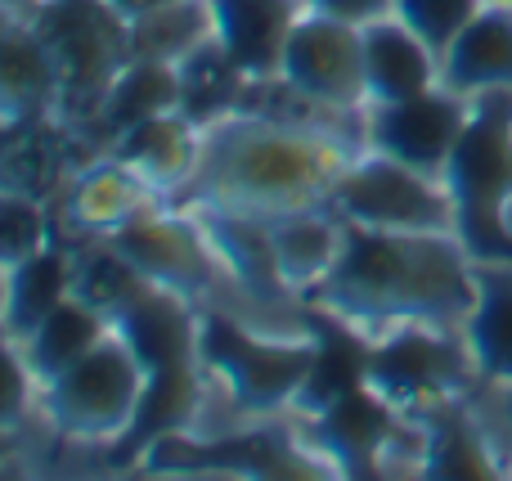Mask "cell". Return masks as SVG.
<instances>
[{"label": "cell", "instance_id": "cell-26", "mask_svg": "<svg viewBox=\"0 0 512 481\" xmlns=\"http://www.w3.org/2000/svg\"><path fill=\"white\" fill-rule=\"evenodd\" d=\"M54 243V212L45 198L0 189V279L18 270L27 257Z\"/></svg>", "mask_w": 512, "mask_h": 481}, {"label": "cell", "instance_id": "cell-33", "mask_svg": "<svg viewBox=\"0 0 512 481\" xmlns=\"http://www.w3.org/2000/svg\"><path fill=\"white\" fill-rule=\"evenodd\" d=\"M32 5H36V9H41V5H54V0H32Z\"/></svg>", "mask_w": 512, "mask_h": 481}, {"label": "cell", "instance_id": "cell-23", "mask_svg": "<svg viewBox=\"0 0 512 481\" xmlns=\"http://www.w3.org/2000/svg\"><path fill=\"white\" fill-rule=\"evenodd\" d=\"M180 72V113L198 126L221 122L225 113L243 108V95L252 90V81L239 72V63L216 45V36L207 45H198L189 59L176 63Z\"/></svg>", "mask_w": 512, "mask_h": 481}, {"label": "cell", "instance_id": "cell-5", "mask_svg": "<svg viewBox=\"0 0 512 481\" xmlns=\"http://www.w3.org/2000/svg\"><path fill=\"white\" fill-rule=\"evenodd\" d=\"M36 32L50 45V59L59 68L54 117L95 126L108 81L131 59L126 18L108 0H54L36 9Z\"/></svg>", "mask_w": 512, "mask_h": 481}, {"label": "cell", "instance_id": "cell-8", "mask_svg": "<svg viewBox=\"0 0 512 481\" xmlns=\"http://www.w3.org/2000/svg\"><path fill=\"white\" fill-rule=\"evenodd\" d=\"M279 81L324 113L360 117V108L369 104L360 27L306 5V14L297 18L288 45H283Z\"/></svg>", "mask_w": 512, "mask_h": 481}, {"label": "cell", "instance_id": "cell-32", "mask_svg": "<svg viewBox=\"0 0 512 481\" xmlns=\"http://www.w3.org/2000/svg\"><path fill=\"white\" fill-rule=\"evenodd\" d=\"M499 392H504V423L512 428V383H508V387H499Z\"/></svg>", "mask_w": 512, "mask_h": 481}, {"label": "cell", "instance_id": "cell-29", "mask_svg": "<svg viewBox=\"0 0 512 481\" xmlns=\"http://www.w3.org/2000/svg\"><path fill=\"white\" fill-rule=\"evenodd\" d=\"M306 5L319 9V14L342 18V23L364 27V23H373V18L391 14V5H396V0H306Z\"/></svg>", "mask_w": 512, "mask_h": 481}, {"label": "cell", "instance_id": "cell-10", "mask_svg": "<svg viewBox=\"0 0 512 481\" xmlns=\"http://www.w3.org/2000/svg\"><path fill=\"white\" fill-rule=\"evenodd\" d=\"M472 99L454 95L445 86H432L423 95L391 99V104H364L360 108V140L364 149L387 153V158L418 167L427 176H441L468 126Z\"/></svg>", "mask_w": 512, "mask_h": 481}, {"label": "cell", "instance_id": "cell-4", "mask_svg": "<svg viewBox=\"0 0 512 481\" xmlns=\"http://www.w3.org/2000/svg\"><path fill=\"white\" fill-rule=\"evenodd\" d=\"M459 212V239L472 261H512L504 207L512 198V90L472 99L468 126L441 171Z\"/></svg>", "mask_w": 512, "mask_h": 481}, {"label": "cell", "instance_id": "cell-19", "mask_svg": "<svg viewBox=\"0 0 512 481\" xmlns=\"http://www.w3.org/2000/svg\"><path fill=\"white\" fill-rule=\"evenodd\" d=\"M54 99H59V68L36 32V18H23L0 41V117L9 122V117L54 113Z\"/></svg>", "mask_w": 512, "mask_h": 481}, {"label": "cell", "instance_id": "cell-18", "mask_svg": "<svg viewBox=\"0 0 512 481\" xmlns=\"http://www.w3.org/2000/svg\"><path fill=\"white\" fill-rule=\"evenodd\" d=\"M63 158V122L54 113L9 117L0 122V189H18L32 198H59L68 180Z\"/></svg>", "mask_w": 512, "mask_h": 481}, {"label": "cell", "instance_id": "cell-16", "mask_svg": "<svg viewBox=\"0 0 512 481\" xmlns=\"http://www.w3.org/2000/svg\"><path fill=\"white\" fill-rule=\"evenodd\" d=\"M459 338L481 383H512V261H472V306Z\"/></svg>", "mask_w": 512, "mask_h": 481}, {"label": "cell", "instance_id": "cell-28", "mask_svg": "<svg viewBox=\"0 0 512 481\" xmlns=\"http://www.w3.org/2000/svg\"><path fill=\"white\" fill-rule=\"evenodd\" d=\"M481 5H486V0H396L391 14H396L405 27H414L436 54H445L454 36L477 18Z\"/></svg>", "mask_w": 512, "mask_h": 481}, {"label": "cell", "instance_id": "cell-2", "mask_svg": "<svg viewBox=\"0 0 512 481\" xmlns=\"http://www.w3.org/2000/svg\"><path fill=\"white\" fill-rule=\"evenodd\" d=\"M360 342L396 324L459 329L472 306V252L459 234H391L346 225L333 279L310 297Z\"/></svg>", "mask_w": 512, "mask_h": 481}, {"label": "cell", "instance_id": "cell-25", "mask_svg": "<svg viewBox=\"0 0 512 481\" xmlns=\"http://www.w3.org/2000/svg\"><path fill=\"white\" fill-rule=\"evenodd\" d=\"M423 477L445 481H490L499 477L495 450H490L486 432L463 414H441L423 428V459H418Z\"/></svg>", "mask_w": 512, "mask_h": 481}, {"label": "cell", "instance_id": "cell-27", "mask_svg": "<svg viewBox=\"0 0 512 481\" xmlns=\"http://www.w3.org/2000/svg\"><path fill=\"white\" fill-rule=\"evenodd\" d=\"M32 419H41V383L27 365L23 342L0 324V432L23 437Z\"/></svg>", "mask_w": 512, "mask_h": 481}, {"label": "cell", "instance_id": "cell-30", "mask_svg": "<svg viewBox=\"0 0 512 481\" xmlns=\"http://www.w3.org/2000/svg\"><path fill=\"white\" fill-rule=\"evenodd\" d=\"M108 5H113L122 18H140V14H153V9H162V5H176V0H108Z\"/></svg>", "mask_w": 512, "mask_h": 481}, {"label": "cell", "instance_id": "cell-15", "mask_svg": "<svg viewBox=\"0 0 512 481\" xmlns=\"http://www.w3.org/2000/svg\"><path fill=\"white\" fill-rule=\"evenodd\" d=\"M364 45V86H369V104H391V99H409L423 90L441 86V54L405 27L396 14H382L360 27Z\"/></svg>", "mask_w": 512, "mask_h": 481}, {"label": "cell", "instance_id": "cell-20", "mask_svg": "<svg viewBox=\"0 0 512 481\" xmlns=\"http://www.w3.org/2000/svg\"><path fill=\"white\" fill-rule=\"evenodd\" d=\"M72 266H77V252L50 243L0 279V324L18 342L72 293Z\"/></svg>", "mask_w": 512, "mask_h": 481}, {"label": "cell", "instance_id": "cell-3", "mask_svg": "<svg viewBox=\"0 0 512 481\" xmlns=\"http://www.w3.org/2000/svg\"><path fill=\"white\" fill-rule=\"evenodd\" d=\"M153 396V369L113 324L81 360L41 387V423L72 446H113L131 437Z\"/></svg>", "mask_w": 512, "mask_h": 481}, {"label": "cell", "instance_id": "cell-22", "mask_svg": "<svg viewBox=\"0 0 512 481\" xmlns=\"http://www.w3.org/2000/svg\"><path fill=\"white\" fill-rule=\"evenodd\" d=\"M162 113H180V72H176V63L126 59L122 68H117V77L108 81L95 126L113 140V135L126 131V126L149 122V117H162Z\"/></svg>", "mask_w": 512, "mask_h": 481}, {"label": "cell", "instance_id": "cell-21", "mask_svg": "<svg viewBox=\"0 0 512 481\" xmlns=\"http://www.w3.org/2000/svg\"><path fill=\"white\" fill-rule=\"evenodd\" d=\"M113 333V320H108L99 306H90L86 297L68 293L32 333L23 338V351H27V365H32L36 383H50L59 378L72 360H81L99 338Z\"/></svg>", "mask_w": 512, "mask_h": 481}, {"label": "cell", "instance_id": "cell-9", "mask_svg": "<svg viewBox=\"0 0 512 481\" xmlns=\"http://www.w3.org/2000/svg\"><path fill=\"white\" fill-rule=\"evenodd\" d=\"M117 252L144 275V284L167 288L185 302H207L221 279V261L212 252L203 221L180 203H162L135 216L117 234H108Z\"/></svg>", "mask_w": 512, "mask_h": 481}, {"label": "cell", "instance_id": "cell-13", "mask_svg": "<svg viewBox=\"0 0 512 481\" xmlns=\"http://www.w3.org/2000/svg\"><path fill=\"white\" fill-rule=\"evenodd\" d=\"M265 234H270L274 279L288 297H315L333 279L346 248V221L328 203L279 216L265 225Z\"/></svg>", "mask_w": 512, "mask_h": 481}, {"label": "cell", "instance_id": "cell-12", "mask_svg": "<svg viewBox=\"0 0 512 481\" xmlns=\"http://www.w3.org/2000/svg\"><path fill=\"white\" fill-rule=\"evenodd\" d=\"M104 153L131 167L158 198L180 203L198 176V162H203V126L189 122L185 113H162L117 131L104 144Z\"/></svg>", "mask_w": 512, "mask_h": 481}, {"label": "cell", "instance_id": "cell-6", "mask_svg": "<svg viewBox=\"0 0 512 481\" xmlns=\"http://www.w3.org/2000/svg\"><path fill=\"white\" fill-rule=\"evenodd\" d=\"M328 207L346 225H364V230L459 234V212L441 176H427L373 149H360L346 162L342 180L328 194Z\"/></svg>", "mask_w": 512, "mask_h": 481}, {"label": "cell", "instance_id": "cell-14", "mask_svg": "<svg viewBox=\"0 0 512 481\" xmlns=\"http://www.w3.org/2000/svg\"><path fill=\"white\" fill-rule=\"evenodd\" d=\"M212 5V36L248 81H274L306 0H207Z\"/></svg>", "mask_w": 512, "mask_h": 481}, {"label": "cell", "instance_id": "cell-7", "mask_svg": "<svg viewBox=\"0 0 512 481\" xmlns=\"http://www.w3.org/2000/svg\"><path fill=\"white\" fill-rule=\"evenodd\" d=\"M468 378H477V369L459 329L396 324L364 342V387L378 392L400 419L445 410Z\"/></svg>", "mask_w": 512, "mask_h": 481}, {"label": "cell", "instance_id": "cell-34", "mask_svg": "<svg viewBox=\"0 0 512 481\" xmlns=\"http://www.w3.org/2000/svg\"><path fill=\"white\" fill-rule=\"evenodd\" d=\"M486 5H512V0H486Z\"/></svg>", "mask_w": 512, "mask_h": 481}, {"label": "cell", "instance_id": "cell-31", "mask_svg": "<svg viewBox=\"0 0 512 481\" xmlns=\"http://www.w3.org/2000/svg\"><path fill=\"white\" fill-rule=\"evenodd\" d=\"M18 450H23V437H14V432H0V468L14 464Z\"/></svg>", "mask_w": 512, "mask_h": 481}, {"label": "cell", "instance_id": "cell-17", "mask_svg": "<svg viewBox=\"0 0 512 481\" xmlns=\"http://www.w3.org/2000/svg\"><path fill=\"white\" fill-rule=\"evenodd\" d=\"M441 86L463 99L512 90V5H481L441 54Z\"/></svg>", "mask_w": 512, "mask_h": 481}, {"label": "cell", "instance_id": "cell-1", "mask_svg": "<svg viewBox=\"0 0 512 481\" xmlns=\"http://www.w3.org/2000/svg\"><path fill=\"white\" fill-rule=\"evenodd\" d=\"M360 149L364 140L351 135V126L234 108L203 126V162L180 203L270 225L279 216L324 207Z\"/></svg>", "mask_w": 512, "mask_h": 481}, {"label": "cell", "instance_id": "cell-24", "mask_svg": "<svg viewBox=\"0 0 512 481\" xmlns=\"http://www.w3.org/2000/svg\"><path fill=\"white\" fill-rule=\"evenodd\" d=\"M212 41V5L207 0H176L153 14L126 18V45L131 59H158V63H180Z\"/></svg>", "mask_w": 512, "mask_h": 481}, {"label": "cell", "instance_id": "cell-11", "mask_svg": "<svg viewBox=\"0 0 512 481\" xmlns=\"http://www.w3.org/2000/svg\"><path fill=\"white\" fill-rule=\"evenodd\" d=\"M59 221L68 234H81V239H108L122 225H131L135 216L162 207L167 198H158L131 167L113 158V153L99 149L90 162L68 171L59 189Z\"/></svg>", "mask_w": 512, "mask_h": 481}]
</instances>
